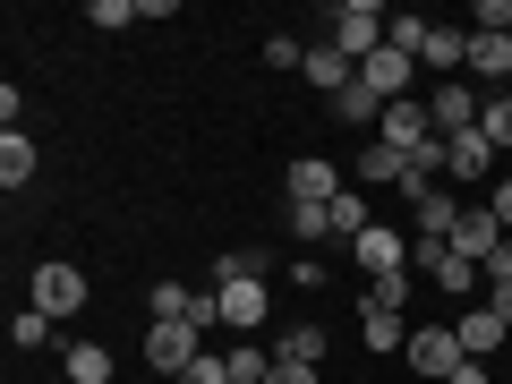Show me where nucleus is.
Instances as JSON below:
<instances>
[{"label":"nucleus","mask_w":512,"mask_h":384,"mask_svg":"<svg viewBox=\"0 0 512 384\" xmlns=\"http://www.w3.org/2000/svg\"><path fill=\"white\" fill-rule=\"evenodd\" d=\"M478 111H487V86H461V77H444V86L427 94V120H436V137H470Z\"/></svg>","instance_id":"obj_4"},{"label":"nucleus","mask_w":512,"mask_h":384,"mask_svg":"<svg viewBox=\"0 0 512 384\" xmlns=\"http://www.w3.org/2000/svg\"><path fill=\"white\" fill-rule=\"evenodd\" d=\"M26 180H35V146H26V128H18V137H0V188L18 197Z\"/></svg>","instance_id":"obj_18"},{"label":"nucleus","mask_w":512,"mask_h":384,"mask_svg":"<svg viewBox=\"0 0 512 384\" xmlns=\"http://www.w3.org/2000/svg\"><path fill=\"white\" fill-rule=\"evenodd\" d=\"M350 248H359V274H367V282L410 274V239H402V231H384V222H367V231L350 239Z\"/></svg>","instance_id":"obj_6"},{"label":"nucleus","mask_w":512,"mask_h":384,"mask_svg":"<svg viewBox=\"0 0 512 384\" xmlns=\"http://www.w3.org/2000/svg\"><path fill=\"white\" fill-rule=\"evenodd\" d=\"M359 342H367V350H410L402 308H367V316H359Z\"/></svg>","instance_id":"obj_16"},{"label":"nucleus","mask_w":512,"mask_h":384,"mask_svg":"<svg viewBox=\"0 0 512 384\" xmlns=\"http://www.w3.org/2000/svg\"><path fill=\"white\" fill-rule=\"evenodd\" d=\"M9 342H18V350H43V342H52V316H43V308H18V316H9Z\"/></svg>","instance_id":"obj_25"},{"label":"nucleus","mask_w":512,"mask_h":384,"mask_svg":"<svg viewBox=\"0 0 512 384\" xmlns=\"http://www.w3.org/2000/svg\"><path fill=\"white\" fill-rule=\"evenodd\" d=\"M487 214H495V222L512 231V180H495V205H487Z\"/></svg>","instance_id":"obj_34"},{"label":"nucleus","mask_w":512,"mask_h":384,"mask_svg":"<svg viewBox=\"0 0 512 384\" xmlns=\"http://www.w3.org/2000/svg\"><path fill=\"white\" fill-rule=\"evenodd\" d=\"M291 239H333V205H291Z\"/></svg>","instance_id":"obj_26"},{"label":"nucleus","mask_w":512,"mask_h":384,"mask_svg":"<svg viewBox=\"0 0 512 384\" xmlns=\"http://www.w3.org/2000/svg\"><path fill=\"white\" fill-rule=\"evenodd\" d=\"M180 384H231V359H222V350H205V359L197 367H188V376Z\"/></svg>","instance_id":"obj_30"},{"label":"nucleus","mask_w":512,"mask_h":384,"mask_svg":"<svg viewBox=\"0 0 512 384\" xmlns=\"http://www.w3.org/2000/svg\"><path fill=\"white\" fill-rule=\"evenodd\" d=\"M274 359H299V367H316V359H325V325H291V333L274 342Z\"/></svg>","instance_id":"obj_21"},{"label":"nucleus","mask_w":512,"mask_h":384,"mask_svg":"<svg viewBox=\"0 0 512 384\" xmlns=\"http://www.w3.org/2000/svg\"><path fill=\"white\" fill-rule=\"evenodd\" d=\"M402 359L419 367V376H453V367L470 359V350H461V333H453V325H419V333H410V350H402Z\"/></svg>","instance_id":"obj_7"},{"label":"nucleus","mask_w":512,"mask_h":384,"mask_svg":"<svg viewBox=\"0 0 512 384\" xmlns=\"http://www.w3.org/2000/svg\"><path fill=\"white\" fill-rule=\"evenodd\" d=\"M504 94H512V86H504Z\"/></svg>","instance_id":"obj_35"},{"label":"nucleus","mask_w":512,"mask_h":384,"mask_svg":"<svg viewBox=\"0 0 512 384\" xmlns=\"http://www.w3.org/2000/svg\"><path fill=\"white\" fill-rule=\"evenodd\" d=\"M402 171H410V154H393V146H367L359 154V180L367 188H402Z\"/></svg>","instance_id":"obj_19"},{"label":"nucleus","mask_w":512,"mask_h":384,"mask_svg":"<svg viewBox=\"0 0 512 384\" xmlns=\"http://www.w3.org/2000/svg\"><path fill=\"white\" fill-rule=\"evenodd\" d=\"M60 367H69V384H111V350L103 342H77Z\"/></svg>","instance_id":"obj_20"},{"label":"nucleus","mask_w":512,"mask_h":384,"mask_svg":"<svg viewBox=\"0 0 512 384\" xmlns=\"http://www.w3.org/2000/svg\"><path fill=\"white\" fill-rule=\"evenodd\" d=\"M86 26H103V35H120V26H146V0H94Z\"/></svg>","instance_id":"obj_22"},{"label":"nucleus","mask_w":512,"mask_h":384,"mask_svg":"<svg viewBox=\"0 0 512 384\" xmlns=\"http://www.w3.org/2000/svg\"><path fill=\"white\" fill-rule=\"evenodd\" d=\"M299 60H308V43H299V35H274V43H265V69H299Z\"/></svg>","instance_id":"obj_29"},{"label":"nucleus","mask_w":512,"mask_h":384,"mask_svg":"<svg viewBox=\"0 0 512 384\" xmlns=\"http://www.w3.org/2000/svg\"><path fill=\"white\" fill-rule=\"evenodd\" d=\"M410 77H419V60H402L393 43H384L376 60H359V86L376 94V103H402V94H410Z\"/></svg>","instance_id":"obj_8"},{"label":"nucleus","mask_w":512,"mask_h":384,"mask_svg":"<svg viewBox=\"0 0 512 384\" xmlns=\"http://www.w3.org/2000/svg\"><path fill=\"white\" fill-rule=\"evenodd\" d=\"M478 137H487L495 154L512 146V94H487V111H478Z\"/></svg>","instance_id":"obj_24"},{"label":"nucleus","mask_w":512,"mask_h":384,"mask_svg":"<svg viewBox=\"0 0 512 384\" xmlns=\"http://www.w3.org/2000/svg\"><path fill=\"white\" fill-rule=\"evenodd\" d=\"M453 333H461V350H470V359H487V350H504V333H512V325H504L495 308H470Z\"/></svg>","instance_id":"obj_15"},{"label":"nucleus","mask_w":512,"mask_h":384,"mask_svg":"<svg viewBox=\"0 0 512 384\" xmlns=\"http://www.w3.org/2000/svg\"><path fill=\"white\" fill-rule=\"evenodd\" d=\"M333 120H350V128H367V120H384V103H376V94L359 86V77H350V94H333Z\"/></svg>","instance_id":"obj_23"},{"label":"nucleus","mask_w":512,"mask_h":384,"mask_svg":"<svg viewBox=\"0 0 512 384\" xmlns=\"http://www.w3.org/2000/svg\"><path fill=\"white\" fill-rule=\"evenodd\" d=\"M214 299H222V325H231V333L265 325V274H239V282H214Z\"/></svg>","instance_id":"obj_9"},{"label":"nucleus","mask_w":512,"mask_h":384,"mask_svg":"<svg viewBox=\"0 0 512 384\" xmlns=\"http://www.w3.org/2000/svg\"><path fill=\"white\" fill-rule=\"evenodd\" d=\"M333 197H342V171L316 163V154H299L291 163V205H333Z\"/></svg>","instance_id":"obj_12"},{"label":"nucleus","mask_w":512,"mask_h":384,"mask_svg":"<svg viewBox=\"0 0 512 384\" xmlns=\"http://www.w3.org/2000/svg\"><path fill=\"white\" fill-rule=\"evenodd\" d=\"M453 231H461V205H453V197H444V188H436V197L419 205V248H444V239H453Z\"/></svg>","instance_id":"obj_17"},{"label":"nucleus","mask_w":512,"mask_h":384,"mask_svg":"<svg viewBox=\"0 0 512 384\" xmlns=\"http://www.w3.org/2000/svg\"><path fill=\"white\" fill-rule=\"evenodd\" d=\"M197 359H205V333L197 325H146V367H163L171 384H180Z\"/></svg>","instance_id":"obj_5"},{"label":"nucleus","mask_w":512,"mask_h":384,"mask_svg":"<svg viewBox=\"0 0 512 384\" xmlns=\"http://www.w3.org/2000/svg\"><path fill=\"white\" fill-rule=\"evenodd\" d=\"M265 384H316V367H299V359H274V376Z\"/></svg>","instance_id":"obj_32"},{"label":"nucleus","mask_w":512,"mask_h":384,"mask_svg":"<svg viewBox=\"0 0 512 384\" xmlns=\"http://www.w3.org/2000/svg\"><path fill=\"white\" fill-rule=\"evenodd\" d=\"M299 77H308V86H325V94H350V77H359V60L342 52V43H308V60H299Z\"/></svg>","instance_id":"obj_10"},{"label":"nucleus","mask_w":512,"mask_h":384,"mask_svg":"<svg viewBox=\"0 0 512 384\" xmlns=\"http://www.w3.org/2000/svg\"><path fill=\"white\" fill-rule=\"evenodd\" d=\"M444 248H453V256H470L478 274H487V256H495V248H504V222H495V214H487V205H478V214H461V231H453V239H444Z\"/></svg>","instance_id":"obj_11"},{"label":"nucleus","mask_w":512,"mask_h":384,"mask_svg":"<svg viewBox=\"0 0 512 384\" xmlns=\"http://www.w3.org/2000/svg\"><path fill=\"white\" fill-rule=\"evenodd\" d=\"M384 26H393V9H376V0H342V9H333V43H342L350 60H376Z\"/></svg>","instance_id":"obj_2"},{"label":"nucleus","mask_w":512,"mask_h":384,"mask_svg":"<svg viewBox=\"0 0 512 384\" xmlns=\"http://www.w3.org/2000/svg\"><path fill=\"white\" fill-rule=\"evenodd\" d=\"M419 69H470V35H461V26H427V52H419Z\"/></svg>","instance_id":"obj_14"},{"label":"nucleus","mask_w":512,"mask_h":384,"mask_svg":"<svg viewBox=\"0 0 512 384\" xmlns=\"http://www.w3.org/2000/svg\"><path fill=\"white\" fill-rule=\"evenodd\" d=\"M26 308H43L52 325H60V316H77V308H86V265H69V256H43L35 282H26Z\"/></svg>","instance_id":"obj_1"},{"label":"nucleus","mask_w":512,"mask_h":384,"mask_svg":"<svg viewBox=\"0 0 512 384\" xmlns=\"http://www.w3.org/2000/svg\"><path fill=\"white\" fill-rule=\"evenodd\" d=\"M376 146H393V154H427V146H436V120H427V103H419V94L384 103V120H376Z\"/></svg>","instance_id":"obj_3"},{"label":"nucleus","mask_w":512,"mask_h":384,"mask_svg":"<svg viewBox=\"0 0 512 384\" xmlns=\"http://www.w3.org/2000/svg\"><path fill=\"white\" fill-rule=\"evenodd\" d=\"M359 231H367V205L342 188V197H333V239H359Z\"/></svg>","instance_id":"obj_27"},{"label":"nucleus","mask_w":512,"mask_h":384,"mask_svg":"<svg viewBox=\"0 0 512 384\" xmlns=\"http://www.w3.org/2000/svg\"><path fill=\"white\" fill-rule=\"evenodd\" d=\"M410 299V274H384V282H367V308H402Z\"/></svg>","instance_id":"obj_28"},{"label":"nucleus","mask_w":512,"mask_h":384,"mask_svg":"<svg viewBox=\"0 0 512 384\" xmlns=\"http://www.w3.org/2000/svg\"><path fill=\"white\" fill-rule=\"evenodd\" d=\"M444 171H453V180H495V146L478 128L470 137H444Z\"/></svg>","instance_id":"obj_13"},{"label":"nucleus","mask_w":512,"mask_h":384,"mask_svg":"<svg viewBox=\"0 0 512 384\" xmlns=\"http://www.w3.org/2000/svg\"><path fill=\"white\" fill-rule=\"evenodd\" d=\"M444 384H495V376H487V359H461V367H453Z\"/></svg>","instance_id":"obj_33"},{"label":"nucleus","mask_w":512,"mask_h":384,"mask_svg":"<svg viewBox=\"0 0 512 384\" xmlns=\"http://www.w3.org/2000/svg\"><path fill=\"white\" fill-rule=\"evenodd\" d=\"M504 282H512V239H504V248L487 256V291H504Z\"/></svg>","instance_id":"obj_31"}]
</instances>
